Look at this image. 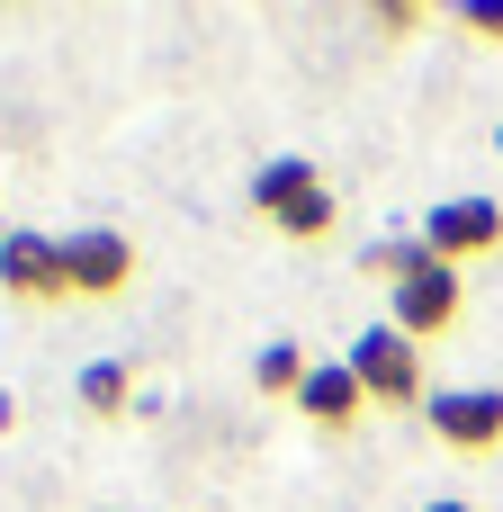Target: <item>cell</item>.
I'll return each mask as SVG.
<instances>
[{
	"label": "cell",
	"instance_id": "obj_1",
	"mask_svg": "<svg viewBox=\"0 0 503 512\" xmlns=\"http://www.w3.org/2000/svg\"><path fill=\"white\" fill-rule=\"evenodd\" d=\"M252 207H261L279 234H297V243H324V234H333V216H342V207H333V189H324V171H315V162H297V153L252 171Z\"/></svg>",
	"mask_w": 503,
	"mask_h": 512
},
{
	"label": "cell",
	"instance_id": "obj_2",
	"mask_svg": "<svg viewBox=\"0 0 503 512\" xmlns=\"http://www.w3.org/2000/svg\"><path fill=\"white\" fill-rule=\"evenodd\" d=\"M342 360H351V378H360L369 405H423V342H405L396 324H369Z\"/></svg>",
	"mask_w": 503,
	"mask_h": 512
},
{
	"label": "cell",
	"instance_id": "obj_3",
	"mask_svg": "<svg viewBox=\"0 0 503 512\" xmlns=\"http://www.w3.org/2000/svg\"><path fill=\"white\" fill-rule=\"evenodd\" d=\"M63 279H72V297H126L135 243L117 225H81V234H63Z\"/></svg>",
	"mask_w": 503,
	"mask_h": 512
},
{
	"label": "cell",
	"instance_id": "obj_4",
	"mask_svg": "<svg viewBox=\"0 0 503 512\" xmlns=\"http://www.w3.org/2000/svg\"><path fill=\"white\" fill-rule=\"evenodd\" d=\"M405 342H441L450 324H459V270L450 261H423V270H405L396 279V315H387Z\"/></svg>",
	"mask_w": 503,
	"mask_h": 512
},
{
	"label": "cell",
	"instance_id": "obj_5",
	"mask_svg": "<svg viewBox=\"0 0 503 512\" xmlns=\"http://www.w3.org/2000/svg\"><path fill=\"white\" fill-rule=\"evenodd\" d=\"M423 252L432 261H477V252H503V207L495 198H450V207H432V225H423Z\"/></svg>",
	"mask_w": 503,
	"mask_h": 512
},
{
	"label": "cell",
	"instance_id": "obj_6",
	"mask_svg": "<svg viewBox=\"0 0 503 512\" xmlns=\"http://www.w3.org/2000/svg\"><path fill=\"white\" fill-rule=\"evenodd\" d=\"M432 432H441V450H459V459H486V450H503V396H495V387L432 396Z\"/></svg>",
	"mask_w": 503,
	"mask_h": 512
},
{
	"label": "cell",
	"instance_id": "obj_7",
	"mask_svg": "<svg viewBox=\"0 0 503 512\" xmlns=\"http://www.w3.org/2000/svg\"><path fill=\"white\" fill-rule=\"evenodd\" d=\"M0 288L27 297V306H63V297H72L63 243H45V234H0Z\"/></svg>",
	"mask_w": 503,
	"mask_h": 512
},
{
	"label": "cell",
	"instance_id": "obj_8",
	"mask_svg": "<svg viewBox=\"0 0 503 512\" xmlns=\"http://www.w3.org/2000/svg\"><path fill=\"white\" fill-rule=\"evenodd\" d=\"M360 378H351V360H324V369H306V387H297V414L306 423H324V432H351L360 423Z\"/></svg>",
	"mask_w": 503,
	"mask_h": 512
},
{
	"label": "cell",
	"instance_id": "obj_9",
	"mask_svg": "<svg viewBox=\"0 0 503 512\" xmlns=\"http://www.w3.org/2000/svg\"><path fill=\"white\" fill-rule=\"evenodd\" d=\"M126 405H135V378H126L117 360H90V369H81V414H99V423H117Z\"/></svg>",
	"mask_w": 503,
	"mask_h": 512
},
{
	"label": "cell",
	"instance_id": "obj_10",
	"mask_svg": "<svg viewBox=\"0 0 503 512\" xmlns=\"http://www.w3.org/2000/svg\"><path fill=\"white\" fill-rule=\"evenodd\" d=\"M306 369H315V360H306L297 342H270V351L252 360V387H261V396H288V405H297V387H306Z\"/></svg>",
	"mask_w": 503,
	"mask_h": 512
},
{
	"label": "cell",
	"instance_id": "obj_11",
	"mask_svg": "<svg viewBox=\"0 0 503 512\" xmlns=\"http://www.w3.org/2000/svg\"><path fill=\"white\" fill-rule=\"evenodd\" d=\"M423 261H432V252H423V243H369V252H360V270H378V279H387V288H396V279H405V270H423Z\"/></svg>",
	"mask_w": 503,
	"mask_h": 512
},
{
	"label": "cell",
	"instance_id": "obj_12",
	"mask_svg": "<svg viewBox=\"0 0 503 512\" xmlns=\"http://www.w3.org/2000/svg\"><path fill=\"white\" fill-rule=\"evenodd\" d=\"M459 27L486 36V45H503V0H459Z\"/></svg>",
	"mask_w": 503,
	"mask_h": 512
},
{
	"label": "cell",
	"instance_id": "obj_13",
	"mask_svg": "<svg viewBox=\"0 0 503 512\" xmlns=\"http://www.w3.org/2000/svg\"><path fill=\"white\" fill-rule=\"evenodd\" d=\"M378 27H387V36H414L423 9H414V0H378Z\"/></svg>",
	"mask_w": 503,
	"mask_h": 512
},
{
	"label": "cell",
	"instance_id": "obj_14",
	"mask_svg": "<svg viewBox=\"0 0 503 512\" xmlns=\"http://www.w3.org/2000/svg\"><path fill=\"white\" fill-rule=\"evenodd\" d=\"M423 512H477V504H450V495H441V504H423Z\"/></svg>",
	"mask_w": 503,
	"mask_h": 512
}]
</instances>
